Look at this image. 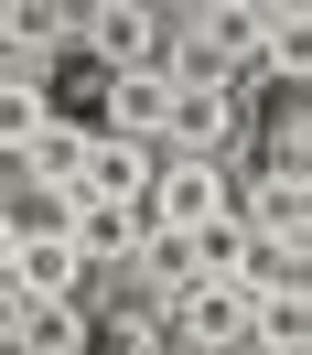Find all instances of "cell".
<instances>
[{"label": "cell", "instance_id": "1", "mask_svg": "<svg viewBox=\"0 0 312 355\" xmlns=\"http://www.w3.org/2000/svg\"><path fill=\"white\" fill-rule=\"evenodd\" d=\"M237 140V76L194 65V54H173V108H162V151H216Z\"/></svg>", "mask_w": 312, "mask_h": 355}, {"label": "cell", "instance_id": "2", "mask_svg": "<svg viewBox=\"0 0 312 355\" xmlns=\"http://www.w3.org/2000/svg\"><path fill=\"white\" fill-rule=\"evenodd\" d=\"M226 345H248L237 280H173L162 291V355H226Z\"/></svg>", "mask_w": 312, "mask_h": 355}, {"label": "cell", "instance_id": "3", "mask_svg": "<svg viewBox=\"0 0 312 355\" xmlns=\"http://www.w3.org/2000/svg\"><path fill=\"white\" fill-rule=\"evenodd\" d=\"M237 205V173H226L216 151H162L151 162V194H140V226H205V216H226Z\"/></svg>", "mask_w": 312, "mask_h": 355}, {"label": "cell", "instance_id": "4", "mask_svg": "<svg viewBox=\"0 0 312 355\" xmlns=\"http://www.w3.org/2000/svg\"><path fill=\"white\" fill-rule=\"evenodd\" d=\"M87 54L108 76H130V65H173L183 33H173V11H151V0H108V11L87 22Z\"/></svg>", "mask_w": 312, "mask_h": 355}, {"label": "cell", "instance_id": "5", "mask_svg": "<svg viewBox=\"0 0 312 355\" xmlns=\"http://www.w3.org/2000/svg\"><path fill=\"white\" fill-rule=\"evenodd\" d=\"M237 216H248V237H312V173H302V162L248 173L237 183Z\"/></svg>", "mask_w": 312, "mask_h": 355}, {"label": "cell", "instance_id": "6", "mask_svg": "<svg viewBox=\"0 0 312 355\" xmlns=\"http://www.w3.org/2000/svg\"><path fill=\"white\" fill-rule=\"evenodd\" d=\"M65 248L87 269H130L140 248V205H97V194H65Z\"/></svg>", "mask_w": 312, "mask_h": 355}, {"label": "cell", "instance_id": "7", "mask_svg": "<svg viewBox=\"0 0 312 355\" xmlns=\"http://www.w3.org/2000/svg\"><path fill=\"white\" fill-rule=\"evenodd\" d=\"M151 162H162V140H108V130H97V140H87V173H76V194H97V205H140V194H151Z\"/></svg>", "mask_w": 312, "mask_h": 355}, {"label": "cell", "instance_id": "8", "mask_svg": "<svg viewBox=\"0 0 312 355\" xmlns=\"http://www.w3.org/2000/svg\"><path fill=\"white\" fill-rule=\"evenodd\" d=\"M0 280L22 291V302H87V259H76L65 237H22V248H11V269H0Z\"/></svg>", "mask_w": 312, "mask_h": 355}, {"label": "cell", "instance_id": "9", "mask_svg": "<svg viewBox=\"0 0 312 355\" xmlns=\"http://www.w3.org/2000/svg\"><path fill=\"white\" fill-rule=\"evenodd\" d=\"M162 108H173V65H130V76H108V119L97 130L108 140H162Z\"/></svg>", "mask_w": 312, "mask_h": 355}, {"label": "cell", "instance_id": "10", "mask_svg": "<svg viewBox=\"0 0 312 355\" xmlns=\"http://www.w3.org/2000/svg\"><path fill=\"white\" fill-rule=\"evenodd\" d=\"M87 334H97V312H87V302H22L0 355H87Z\"/></svg>", "mask_w": 312, "mask_h": 355}, {"label": "cell", "instance_id": "11", "mask_svg": "<svg viewBox=\"0 0 312 355\" xmlns=\"http://www.w3.org/2000/svg\"><path fill=\"white\" fill-rule=\"evenodd\" d=\"M87 119H44V130H33L22 140V162H11V173H22V183H65V194H76V173H87Z\"/></svg>", "mask_w": 312, "mask_h": 355}, {"label": "cell", "instance_id": "12", "mask_svg": "<svg viewBox=\"0 0 312 355\" xmlns=\"http://www.w3.org/2000/svg\"><path fill=\"white\" fill-rule=\"evenodd\" d=\"M237 291H248V302H269V291H312V237H248Z\"/></svg>", "mask_w": 312, "mask_h": 355}, {"label": "cell", "instance_id": "13", "mask_svg": "<svg viewBox=\"0 0 312 355\" xmlns=\"http://www.w3.org/2000/svg\"><path fill=\"white\" fill-rule=\"evenodd\" d=\"M54 119V97H44V65H0V151L22 162V140Z\"/></svg>", "mask_w": 312, "mask_h": 355}, {"label": "cell", "instance_id": "14", "mask_svg": "<svg viewBox=\"0 0 312 355\" xmlns=\"http://www.w3.org/2000/svg\"><path fill=\"white\" fill-rule=\"evenodd\" d=\"M87 355H162V312H119V323H97Z\"/></svg>", "mask_w": 312, "mask_h": 355}, {"label": "cell", "instance_id": "15", "mask_svg": "<svg viewBox=\"0 0 312 355\" xmlns=\"http://www.w3.org/2000/svg\"><path fill=\"white\" fill-rule=\"evenodd\" d=\"M11 312H22V291H11V280H0V345H11Z\"/></svg>", "mask_w": 312, "mask_h": 355}, {"label": "cell", "instance_id": "16", "mask_svg": "<svg viewBox=\"0 0 312 355\" xmlns=\"http://www.w3.org/2000/svg\"><path fill=\"white\" fill-rule=\"evenodd\" d=\"M11 248H22V226H11V205H0V269H11Z\"/></svg>", "mask_w": 312, "mask_h": 355}, {"label": "cell", "instance_id": "17", "mask_svg": "<svg viewBox=\"0 0 312 355\" xmlns=\"http://www.w3.org/2000/svg\"><path fill=\"white\" fill-rule=\"evenodd\" d=\"M226 355H269V345H259V334H248V345H226Z\"/></svg>", "mask_w": 312, "mask_h": 355}, {"label": "cell", "instance_id": "18", "mask_svg": "<svg viewBox=\"0 0 312 355\" xmlns=\"http://www.w3.org/2000/svg\"><path fill=\"white\" fill-rule=\"evenodd\" d=\"M0 183H11V151H0Z\"/></svg>", "mask_w": 312, "mask_h": 355}]
</instances>
